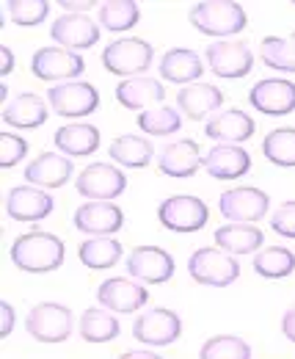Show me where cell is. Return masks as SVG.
I'll return each mask as SVG.
<instances>
[{
    "mask_svg": "<svg viewBox=\"0 0 295 359\" xmlns=\"http://www.w3.org/2000/svg\"><path fill=\"white\" fill-rule=\"evenodd\" d=\"M11 260L17 269L28 271V273H50L64 263V241L42 229L25 232L14 241Z\"/></svg>",
    "mask_w": 295,
    "mask_h": 359,
    "instance_id": "1",
    "label": "cell"
},
{
    "mask_svg": "<svg viewBox=\"0 0 295 359\" xmlns=\"http://www.w3.org/2000/svg\"><path fill=\"white\" fill-rule=\"evenodd\" d=\"M191 25L205 36H232L246 28V11L240 3L205 0L191 8Z\"/></svg>",
    "mask_w": 295,
    "mask_h": 359,
    "instance_id": "2",
    "label": "cell"
},
{
    "mask_svg": "<svg viewBox=\"0 0 295 359\" xmlns=\"http://www.w3.org/2000/svg\"><path fill=\"white\" fill-rule=\"evenodd\" d=\"M188 273L193 276V282L199 285H210V287H226L240 276L238 260L224 252V249H196L188 260Z\"/></svg>",
    "mask_w": 295,
    "mask_h": 359,
    "instance_id": "3",
    "label": "cell"
},
{
    "mask_svg": "<svg viewBox=\"0 0 295 359\" xmlns=\"http://www.w3.org/2000/svg\"><path fill=\"white\" fill-rule=\"evenodd\" d=\"M102 64L111 75H127V78H135L141 72L149 69L152 64V45L138 39V36H125V39H116L105 47L102 53Z\"/></svg>",
    "mask_w": 295,
    "mask_h": 359,
    "instance_id": "4",
    "label": "cell"
},
{
    "mask_svg": "<svg viewBox=\"0 0 295 359\" xmlns=\"http://www.w3.org/2000/svg\"><path fill=\"white\" fill-rule=\"evenodd\" d=\"M25 326H28V334L34 340H39V343H64L72 334L75 318L69 313V307L44 302V304H36L28 313Z\"/></svg>",
    "mask_w": 295,
    "mask_h": 359,
    "instance_id": "5",
    "label": "cell"
},
{
    "mask_svg": "<svg viewBox=\"0 0 295 359\" xmlns=\"http://www.w3.org/2000/svg\"><path fill=\"white\" fill-rule=\"evenodd\" d=\"M158 219L166 229L174 232H196L207 224L210 210L199 196H169L160 208H158Z\"/></svg>",
    "mask_w": 295,
    "mask_h": 359,
    "instance_id": "6",
    "label": "cell"
},
{
    "mask_svg": "<svg viewBox=\"0 0 295 359\" xmlns=\"http://www.w3.org/2000/svg\"><path fill=\"white\" fill-rule=\"evenodd\" d=\"M78 194L88 196L91 202H111L119 194H125L127 177L119 172V166L111 163H91L75 180Z\"/></svg>",
    "mask_w": 295,
    "mask_h": 359,
    "instance_id": "7",
    "label": "cell"
},
{
    "mask_svg": "<svg viewBox=\"0 0 295 359\" xmlns=\"http://www.w3.org/2000/svg\"><path fill=\"white\" fill-rule=\"evenodd\" d=\"M31 69L39 81L47 83H69L72 78H78L83 72V58L72 50H64V47H42L34 53L31 58Z\"/></svg>",
    "mask_w": 295,
    "mask_h": 359,
    "instance_id": "8",
    "label": "cell"
},
{
    "mask_svg": "<svg viewBox=\"0 0 295 359\" xmlns=\"http://www.w3.org/2000/svg\"><path fill=\"white\" fill-rule=\"evenodd\" d=\"M50 105L55 114L69 116V119H81L88 116L100 108V91L94 89L91 83L83 81H69V83H58L50 89Z\"/></svg>",
    "mask_w": 295,
    "mask_h": 359,
    "instance_id": "9",
    "label": "cell"
},
{
    "mask_svg": "<svg viewBox=\"0 0 295 359\" xmlns=\"http://www.w3.org/2000/svg\"><path fill=\"white\" fill-rule=\"evenodd\" d=\"M218 208H221V216L224 219H229V222H259L265 213H268V208H270V199H268V194L265 191H259V188H229V191H224L221 194V202H218Z\"/></svg>",
    "mask_w": 295,
    "mask_h": 359,
    "instance_id": "10",
    "label": "cell"
},
{
    "mask_svg": "<svg viewBox=\"0 0 295 359\" xmlns=\"http://www.w3.org/2000/svg\"><path fill=\"white\" fill-rule=\"evenodd\" d=\"M100 34H102V31L97 28V22H94L88 14H81V11H67V14H61V17L53 22V28H50L53 42H58L64 50H72V53L97 45Z\"/></svg>",
    "mask_w": 295,
    "mask_h": 359,
    "instance_id": "11",
    "label": "cell"
},
{
    "mask_svg": "<svg viewBox=\"0 0 295 359\" xmlns=\"http://www.w3.org/2000/svg\"><path fill=\"white\" fill-rule=\"evenodd\" d=\"M249 102L259 114L268 116H287L295 111V83L284 81V78H268L259 81L252 91H249Z\"/></svg>",
    "mask_w": 295,
    "mask_h": 359,
    "instance_id": "12",
    "label": "cell"
},
{
    "mask_svg": "<svg viewBox=\"0 0 295 359\" xmlns=\"http://www.w3.org/2000/svg\"><path fill=\"white\" fill-rule=\"evenodd\" d=\"M127 271L138 282L163 285V282H169L171 273H174V260H171L169 252L160 249V246H138L127 257Z\"/></svg>",
    "mask_w": 295,
    "mask_h": 359,
    "instance_id": "13",
    "label": "cell"
},
{
    "mask_svg": "<svg viewBox=\"0 0 295 359\" xmlns=\"http://www.w3.org/2000/svg\"><path fill=\"white\" fill-rule=\"evenodd\" d=\"M179 332H182V320L177 318V313L163 307L144 313L132 323V337L141 340L144 346H169L179 337Z\"/></svg>",
    "mask_w": 295,
    "mask_h": 359,
    "instance_id": "14",
    "label": "cell"
},
{
    "mask_svg": "<svg viewBox=\"0 0 295 359\" xmlns=\"http://www.w3.org/2000/svg\"><path fill=\"white\" fill-rule=\"evenodd\" d=\"M125 224V213L114 202H85L75 210V229L94 238H108Z\"/></svg>",
    "mask_w": 295,
    "mask_h": 359,
    "instance_id": "15",
    "label": "cell"
},
{
    "mask_svg": "<svg viewBox=\"0 0 295 359\" xmlns=\"http://www.w3.org/2000/svg\"><path fill=\"white\" fill-rule=\"evenodd\" d=\"M207 67L218 78H243L254 67V53L243 42H215L207 47Z\"/></svg>",
    "mask_w": 295,
    "mask_h": 359,
    "instance_id": "16",
    "label": "cell"
},
{
    "mask_svg": "<svg viewBox=\"0 0 295 359\" xmlns=\"http://www.w3.org/2000/svg\"><path fill=\"white\" fill-rule=\"evenodd\" d=\"M97 302L114 313H135L141 310L146 302H149V293L141 282H132V279H105L97 290Z\"/></svg>",
    "mask_w": 295,
    "mask_h": 359,
    "instance_id": "17",
    "label": "cell"
},
{
    "mask_svg": "<svg viewBox=\"0 0 295 359\" xmlns=\"http://www.w3.org/2000/svg\"><path fill=\"white\" fill-rule=\"evenodd\" d=\"M55 202L53 196L42 188H28V185H17L8 191L6 199V210L11 219L17 222H42L53 213Z\"/></svg>",
    "mask_w": 295,
    "mask_h": 359,
    "instance_id": "18",
    "label": "cell"
},
{
    "mask_svg": "<svg viewBox=\"0 0 295 359\" xmlns=\"http://www.w3.org/2000/svg\"><path fill=\"white\" fill-rule=\"evenodd\" d=\"M160 172L169 175V177H193L202 166H205V158H202V149L196 141L191 138H182V141H174L169 144L163 152H160Z\"/></svg>",
    "mask_w": 295,
    "mask_h": 359,
    "instance_id": "19",
    "label": "cell"
},
{
    "mask_svg": "<svg viewBox=\"0 0 295 359\" xmlns=\"http://www.w3.org/2000/svg\"><path fill=\"white\" fill-rule=\"evenodd\" d=\"M205 169L215 180H238L252 169V155L240 144H218L207 152Z\"/></svg>",
    "mask_w": 295,
    "mask_h": 359,
    "instance_id": "20",
    "label": "cell"
},
{
    "mask_svg": "<svg viewBox=\"0 0 295 359\" xmlns=\"http://www.w3.org/2000/svg\"><path fill=\"white\" fill-rule=\"evenodd\" d=\"M202 72H205L202 58L193 50H188V47H174V50H169L163 55V61H160V75L169 83L191 86V83H196L202 78Z\"/></svg>",
    "mask_w": 295,
    "mask_h": 359,
    "instance_id": "21",
    "label": "cell"
},
{
    "mask_svg": "<svg viewBox=\"0 0 295 359\" xmlns=\"http://www.w3.org/2000/svg\"><path fill=\"white\" fill-rule=\"evenodd\" d=\"M47 119V105L39 94H17L11 102L3 105V122L20 130H31V128H42Z\"/></svg>",
    "mask_w": 295,
    "mask_h": 359,
    "instance_id": "22",
    "label": "cell"
},
{
    "mask_svg": "<svg viewBox=\"0 0 295 359\" xmlns=\"http://www.w3.org/2000/svg\"><path fill=\"white\" fill-rule=\"evenodd\" d=\"M72 177V163L61 155L44 152L36 161H31L25 166V180L31 185H42V188H61Z\"/></svg>",
    "mask_w": 295,
    "mask_h": 359,
    "instance_id": "23",
    "label": "cell"
},
{
    "mask_svg": "<svg viewBox=\"0 0 295 359\" xmlns=\"http://www.w3.org/2000/svg\"><path fill=\"white\" fill-rule=\"evenodd\" d=\"M166 97V89L160 81L155 78H127L116 86V100L125 105V108H144L146 105H160Z\"/></svg>",
    "mask_w": 295,
    "mask_h": 359,
    "instance_id": "24",
    "label": "cell"
},
{
    "mask_svg": "<svg viewBox=\"0 0 295 359\" xmlns=\"http://www.w3.org/2000/svg\"><path fill=\"white\" fill-rule=\"evenodd\" d=\"M254 128L256 125H254V119L246 111L232 108V111H224L215 119H210L207 128H205V133L210 135V138H215V141H224V144H238V141L252 138Z\"/></svg>",
    "mask_w": 295,
    "mask_h": 359,
    "instance_id": "25",
    "label": "cell"
},
{
    "mask_svg": "<svg viewBox=\"0 0 295 359\" xmlns=\"http://www.w3.org/2000/svg\"><path fill=\"white\" fill-rule=\"evenodd\" d=\"M224 94L210 83H191L177 94V105L188 119H205L215 108H221Z\"/></svg>",
    "mask_w": 295,
    "mask_h": 359,
    "instance_id": "26",
    "label": "cell"
},
{
    "mask_svg": "<svg viewBox=\"0 0 295 359\" xmlns=\"http://www.w3.org/2000/svg\"><path fill=\"white\" fill-rule=\"evenodd\" d=\"M55 147L72 158H83L97 152L100 147V130L88 122H72V125H64L55 130Z\"/></svg>",
    "mask_w": 295,
    "mask_h": 359,
    "instance_id": "27",
    "label": "cell"
},
{
    "mask_svg": "<svg viewBox=\"0 0 295 359\" xmlns=\"http://www.w3.org/2000/svg\"><path fill=\"white\" fill-rule=\"evenodd\" d=\"M215 243L229 255H252L262 246V229L252 224H224L215 229Z\"/></svg>",
    "mask_w": 295,
    "mask_h": 359,
    "instance_id": "28",
    "label": "cell"
},
{
    "mask_svg": "<svg viewBox=\"0 0 295 359\" xmlns=\"http://www.w3.org/2000/svg\"><path fill=\"white\" fill-rule=\"evenodd\" d=\"M78 257H81V263L85 269H111L122 257V243L114 241V238H88V241L81 243Z\"/></svg>",
    "mask_w": 295,
    "mask_h": 359,
    "instance_id": "29",
    "label": "cell"
},
{
    "mask_svg": "<svg viewBox=\"0 0 295 359\" xmlns=\"http://www.w3.org/2000/svg\"><path fill=\"white\" fill-rule=\"evenodd\" d=\"M111 158L127 169H144L152 161V144L141 135H119L111 144Z\"/></svg>",
    "mask_w": 295,
    "mask_h": 359,
    "instance_id": "30",
    "label": "cell"
},
{
    "mask_svg": "<svg viewBox=\"0 0 295 359\" xmlns=\"http://www.w3.org/2000/svg\"><path fill=\"white\" fill-rule=\"evenodd\" d=\"M138 20H141V8L132 0H111L100 6V25L105 31L122 34V31H130Z\"/></svg>",
    "mask_w": 295,
    "mask_h": 359,
    "instance_id": "31",
    "label": "cell"
},
{
    "mask_svg": "<svg viewBox=\"0 0 295 359\" xmlns=\"http://www.w3.org/2000/svg\"><path fill=\"white\" fill-rule=\"evenodd\" d=\"M119 320L105 310H85L81 318V337L85 343H108V340H116L119 337Z\"/></svg>",
    "mask_w": 295,
    "mask_h": 359,
    "instance_id": "32",
    "label": "cell"
},
{
    "mask_svg": "<svg viewBox=\"0 0 295 359\" xmlns=\"http://www.w3.org/2000/svg\"><path fill=\"white\" fill-rule=\"evenodd\" d=\"M262 152L273 166H282V169L295 166V128L270 130L262 141Z\"/></svg>",
    "mask_w": 295,
    "mask_h": 359,
    "instance_id": "33",
    "label": "cell"
},
{
    "mask_svg": "<svg viewBox=\"0 0 295 359\" xmlns=\"http://www.w3.org/2000/svg\"><path fill=\"white\" fill-rule=\"evenodd\" d=\"M254 271L262 279H284L295 271V255L284 246H270L254 257Z\"/></svg>",
    "mask_w": 295,
    "mask_h": 359,
    "instance_id": "34",
    "label": "cell"
},
{
    "mask_svg": "<svg viewBox=\"0 0 295 359\" xmlns=\"http://www.w3.org/2000/svg\"><path fill=\"white\" fill-rule=\"evenodd\" d=\"M179 125H182L179 114H177L174 108H169V105H155V108H146V111H141V116H138V128H141L144 133H149V135L177 133V130H179Z\"/></svg>",
    "mask_w": 295,
    "mask_h": 359,
    "instance_id": "35",
    "label": "cell"
},
{
    "mask_svg": "<svg viewBox=\"0 0 295 359\" xmlns=\"http://www.w3.org/2000/svg\"><path fill=\"white\" fill-rule=\"evenodd\" d=\"M199 359H252V348L235 334H218L202 346Z\"/></svg>",
    "mask_w": 295,
    "mask_h": 359,
    "instance_id": "36",
    "label": "cell"
},
{
    "mask_svg": "<svg viewBox=\"0 0 295 359\" xmlns=\"http://www.w3.org/2000/svg\"><path fill=\"white\" fill-rule=\"evenodd\" d=\"M259 53H262V61H265L270 69L295 72V50H293V45H290V39L268 36V39H262Z\"/></svg>",
    "mask_w": 295,
    "mask_h": 359,
    "instance_id": "37",
    "label": "cell"
},
{
    "mask_svg": "<svg viewBox=\"0 0 295 359\" xmlns=\"http://www.w3.org/2000/svg\"><path fill=\"white\" fill-rule=\"evenodd\" d=\"M6 8L17 25H39L50 14L47 0H11V3H6Z\"/></svg>",
    "mask_w": 295,
    "mask_h": 359,
    "instance_id": "38",
    "label": "cell"
},
{
    "mask_svg": "<svg viewBox=\"0 0 295 359\" xmlns=\"http://www.w3.org/2000/svg\"><path fill=\"white\" fill-rule=\"evenodd\" d=\"M28 152V144L20 138V135L11 133H0V166L3 169H11L17 166Z\"/></svg>",
    "mask_w": 295,
    "mask_h": 359,
    "instance_id": "39",
    "label": "cell"
},
{
    "mask_svg": "<svg viewBox=\"0 0 295 359\" xmlns=\"http://www.w3.org/2000/svg\"><path fill=\"white\" fill-rule=\"evenodd\" d=\"M270 226H273V232H279L282 238H295V202H284V205L273 213Z\"/></svg>",
    "mask_w": 295,
    "mask_h": 359,
    "instance_id": "40",
    "label": "cell"
},
{
    "mask_svg": "<svg viewBox=\"0 0 295 359\" xmlns=\"http://www.w3.org/2000/svg\"><path fill=\"white\" fill-rule=\"evenodd\" d=\"M0 313H3V326H0V337H8V332L14 329V310L8 302L0 304Z\"/></svg>",
    "mask_w": 295,
    "mask_h": 359,
    "instance_id": "41",
    "label": "cell"
},
{
    "mask_svg": "<svg viewBox=\"0 0 295 359\" xmlns=\"http://www.w3.org/2000/svg\"><path fill=\"white\" fill-rule=\"evenodd\" d=\"M282 332H284L287 340L295 343V307H290V310L284 313V318H282Z\"/></svg>",
    "mask_w": 295,
    "mask_h": 359,
    "instance_id": "42",
    "label": "cell"
},
{
    "mask_svg": "<svg viewBox=\"0 0 295 359\" xmlns=\"http://www.w3.org/2000/svg\"><path fill=\"white\" fill-rule=\"evenodd\" d=\"M0 55H3V64H0V75H8L11 69H14V53H11V47H0Z\"/></svg>",
    "mask_w": 295,
    "mask_h": 359,
    "instance_id": "43",
    "label": "cell"
},
{
    "mask_svg": "<svg viewBox=\"0 0 295 359\" xmlns=\"http://www.w3.org/2000/svg\"><path fill=\"white\" fill-rule=\"evenodd\" d=\"M119 359H163V357H158V354H152V351H127V354H122Z\"/></svg>",
    "mask_w": 295,
    "mask_h": 359,
    "instance_id": "44",
    "label": "cell"
},
{
    "mask_svg": "<svg viewBox=\"0 0 295 359\" xmlns=\"http://www.w3.org/2000/svg\"><path fill=\"white\" fill-rule=\"evenodd\" d=\"M290 45H293V50H295V34L290 36Z\"/></svg>",
    "mask_w": 295,
    "mask_h": 359,
    "instance_id": "45",
    "label": "cell"
}]
</instances>
